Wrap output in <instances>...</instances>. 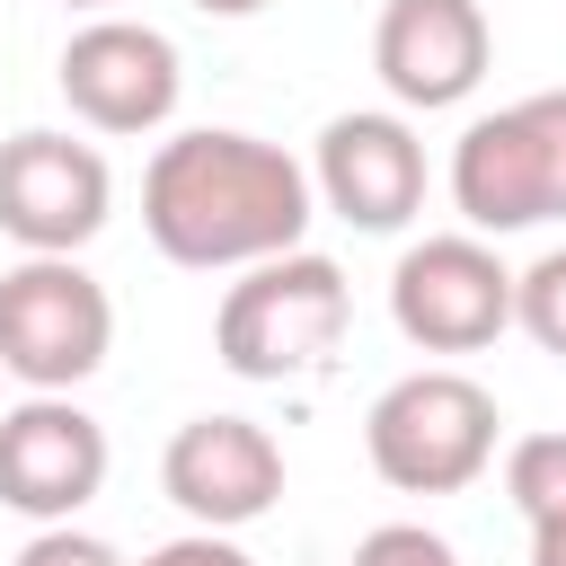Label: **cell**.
<instances>
[{
    "label": "cell",
    "instance_id": "cell-1",
    "mask_svg": "<svg viewBox=\"0 0 566 566\" xmlns=\"http://www.w3.org/2000/svg\"><path fill=\"white\" fill-rule=\"evenodd\" d=\"M310 168L283 142L203 124L159 142V159L142 168V230L168 265L195 274H248L265 256H292L310 230Z\"/></svg>",
    "mask_w": 566,
    "mask_h": 566
},
{
    "label": "cell",
    "instance_id": "cell-2",
    "mask_svg": "<svg viewBox=\"0 0 566 566\" xmlns=\"http://www.w3.org/2000/svg\"><path fill=\"white\" fill-rule=\"evenodd\" d=\"M345 318H354L345 265L318 256V248H292V256L248 265V274L221 292V310H212V354H221L239 380H301V371H318V363L345 345Z\"/></svg>",
    "mask_w": 566,
    "mask_h": 566
},
{
    "label": "cell",
    "instance_id": "cell-3",
    "mask_svg": "<svg viewBox=\"0 0 566 566\" xmlns=\"http://www.w3.org/2000/svg\"><path fill=\"white\" fill-rule=\"evenodd\" d=\"M451 203H460L469 239L566 221V88L478 115L451 142Z\"/></svg>",
    "mask_w": 566,
    "mask_h": 566
},
{
    "label": "cell",
    "instance_id": "cell-4",
    "mask_svg": "<svg viewBox=\"0 0 566 566\" xmlns=\"http://www.w3.org/2000/svg\"><path fill=\"white\" fill-rule=\"evenodd\" d=\"M495 398L469 380V371H407V380H389L380 398H371V416H363V451H371V469L398 486V495H460V486H478L486 478V460H495Z\"/></svg>",
    "mask_w": 566,
    "mask_h": 566
},
{
    "label": "cell",
    "instance_id": "cell-5",
    "mask_svg": "<svg viewBox=\"0 0 566 566\" xmlns=\"http://www.w3.org/2000/svg\"><path fill=\"white\" fill-rule=\"evenodd\" d=\"M115 345V301L80 256H18L0 274V371L35 398H71Z\"/></svg>",
    "mask_w": 566,
    "mask_h": 566
},
{
    "label": "cell",
    "instance_id": "cell-6",
    "mask_svg": "<svg viewBox=\"0 0 566 566\" xmlns=\"http://www.w3.org/2000/svg\"><path fill=\"white\" fill-rule=\"evenodd\" d=\"M389 318L424 354H478V345H495L513 327V265L469 230L416 239L389 265Z\"/></svg>",
    "mask_w": 566,
    "mask_h": 566
},
{
    "label": "cell",
    "instance_id": "cell-7",
    "mask_svg": "<svg viewBox=\"0 0 566 566\" xmlns=\"http://www.w3.org/2000/svg\"><path fill=\"white\" fill-rule=\"evenodd\" d=\"M106 203H115V177L97 142H71L44 124L0 142V230L27 256H80L106 230Z\"/></svg>",
    "mask_w": 566,
    "mask_h": 566
},
{
    "label": "cell",
    "instance_id": "cell-8",
    "mask_svg": "<svg viewBox=\"0 0 566 566\" xmlns=\"http://www.w3.org/2000/svg\"><path fill=\"white\" fill-rule=\"evenodd\" d=\"M159 486L195 531H248L283 504V442L256 416H186L159 451Z\"/></svg>",
    "mask_w": 566,
    "mask_h": 566
},
{
    "label": "cell",
    "instance_id": "cell-9",
    "mask_svg": "<svg viewBox=\"0 0 566 566\" xmlns=\"http://www.w3.org/2000/svg\"><path fill=\"white\" fill-rule=\"evenodd\" d=\"M177 88H186V62L142 18H88L62 44V97L88 133H159L177 115Z\"/></svg>",
    "mask_w": 566,
    "mask_h": 566
},
{
    "label": "cell",
    "instance_id": "cell-10",
    "mask_svg": "<svg viewBox=\"0 0 566 566\" xmlns=\"http://www.w3.org/2000/svg\"><path fill=\"white\" fill-rule=\"evenodd\" d=\"M106 486V424L80 398H18L0 416V504L27 522H71Z\"/></svg>",
    "mask_w": 566,
    "mask_h": 566
},
{
    "label": "cell",
    "instance_id": "cell-11",
    "mask_svg": "<svg viewBox=\"0 0 566 566\" xmlns=\"http://www.w3.org/2000/svg\"><path fill=\"white\" fill-rule=\"evenodd\" d=\"M486 62H495V35H486L478 0H389L380 27H371V71L416 115L460 106L486 80Z\"/></svg>",
    "mask_w": 566,
    "mask_h": 566
},
{
    "label": "cell",
    "instance_id": "cell-12",
    "mask_svg": "<svg viewBox=\"0 0 566 566\" xmlns=\"http://www.w3.org/2000/svg\"><path fill=\"white\" fill-rule=\"evenodd\" d=\"M310 195L354 230H407L424 212V142L407 115H336L310 159Z\"/></svg>",
    "mask_w": 566,
    "mask_h": 566
},
{
    "label": "cell",
    "instance_id": "cell-13",
    "mask_svg": "<svg viewBox=\"0 0 566 566\" xmlns=\"http://www.w3.org/2000/svg\"><path fill=\"white\" fill-rule=\"evenodd\" d=\"M504 495L522 504V522H566V433H522L504 451Z\"/></svg>",
    "mask_w": 566,
    "mask_h": 566
},
{
    "label": "cell",
    "instance_id": "cell-14",
    "mask_svg": "<svg viewBox=\"0 0 566 566\" xmlns=\"http://www.w3.org/2000/svg\"><path fill=\"white\" fill-rule=\"evenodd\" d=\"M513 327H522L539 354L566 363V248H548V256H531V265L513 274Z\"/></svg>",
    "mask_w": 566,
    "mask_h": 566
},
{
    "label": "cell",
    "instance_id": "cell-15",
    "mask_svg": "<svg viewBox=\"0 0 566 566\" xmlns=\"http://www.w3.org/2000/svg\"><path fill=\"white\" fill-rule=\"evenodd\" d=\"M345 566H460V548L442 531H424V522H380V531L354 539Z\"/></svg>",
    "mask_w": 566,
    "mask_h": 566
},
{
    "label": "cell",
    "instance_id": "cell-16",
    "mask_svg": "<svg viewBox=\"0 0 566 566\" xmlns=\"http://www.w3.org/2000/svg\"><path fill=\"white\" fill-rule=\"evenodd\" d=\"M9 566H124V557H115L97 531H71V522H53V531H35V539H27Z\"/></svg>",
    "mask_w": 566,
    "mask_h": 566
},
{
    "label": "cell",
    "instance_id": "cell-17",
    "mask_svg": "<svg viewBox=\"0 0 566 566\" xmlns=\"http://www.w3.org/2000/svg\"><path fill=\"white\" fill-rule=\"evenodd\" d=\"M124 566H133V557H124ZM142 566H256V557H248L230 531H186V539H159Z\"/></svg>",
    "mask_w": 566,
    "mask_h": 566
},
{
    "label": "cell",
    "instance_id": "cell-18",
    "mask_svg": "<svg viewBox=\"0 0 566 566\" xmlns=\"http://www.w3.org/2000/svg\"><path fill=\"white\" fill-rule=\"evenodd\" d=\"M531 566H566V522H539L531 531Z\"/></svg>",
    "mask_w": 566,
    "mask_h": 566
},
{
    "label": "cell",
    "instance_id": "cell-19",
    "mask_svg": "<svg viewBox=\"0 0 566 566\" xmlns=\"http://www.w3.org/2000/svg\"><path fill=\"white\" fill-rule=\"evenodd\" d=\"M195 9H203V18H256L265 0H195Z\"/></svg>",
    "mask_w": 566,
    "mask_h": 566
},
{
    "label": "cell",
    "instance_id": "cell-20",
    "mask_svg": "<svg viewBox=\"0 0 566 566\" xmlns=\"http://www.w3.org/2000/svg\"><path fill=\"white\" fill-rule=\"evenodd\" d=\"M71 9H106V0H71Z\"/></svg>",
    "mask_w": 566,
    "mask_h": 566
}]
</instances>
